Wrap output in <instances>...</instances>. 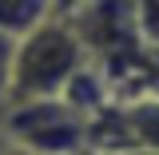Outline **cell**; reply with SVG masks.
Returning <instances> with one entry per match:
<instances>
[{
    "instance_id": "cell-5",
    "label": "cell",
    "mask_w": 159,
    "mask_h": 155,
    "mask_svg": "<svg viewBox=\"0 0 159 155\" xmlns=\"http://www.w3.org/2000/svg\"><path fill=\"white\" fill-rule=\"evenodd\" d=\"M52 16V0H0V32L12 40H24Z\"/></svg>"
},
{
    "instance_id": "cell-7",
    "label": "cell",
    "mask_w": 159,
    "mask_h": 155,
    "mask_svg": "<svg viewBox=\"0 0 159 155\" xmlns=\"http://www.w3.org/2000/svg\"><path fill=\"white\" fill-rule=\"evenodd\" d=\"M135 8H139V24H143L147 44H159V0H135Z\"/></svg>"
},
{
    "instance_id": "cell-8",
    "label": "cell",
    "mask_w": 159,
    "mask_h": 155,
    "mask_svg": "<svg viewBox=\"0 0 159 155\" xmlns=\"http://www.w3.org/2000/svg\"><path fill=\"white\" fill-rule=\"evenodd\" d=\"M84 4H88V0H52V12L68 20L72 12H76V8H84Z\"/></svg>"
},
{
    "instance_id": "cell-1",
    "label": "cell",
    "mask_w": 159,
    "mask_h": 155,
    "mask_svg": "<svg viewBox=\"0 0 159 155\" xmlns=\"http://www.w3.org/2000/svg\"><path fill=\"white\" fill-rule=\"evenodd\" d=\"M84 64H88V48L76 36L72 20H64V16L44 20L36 32L16 40L12 80H8V103H28V99L60 96L64 84L76 76Z\"/></svg>"
},
{
    "instance_id": "cell-4",
    "label": "cell",
    "mask_w": 159,
    "mask_h": 155,
    "mask_svg": "<svg viewBox=\"0 0 159 155\" xmlns=\"http://www.w3.org/2000/svg\"><path fill=\"white\" fill-rule=\"evenodd\" d=\"M60 99L76 112V116H84V119H92V116H99L111 99H116V92H111V80H107V72L99 68V64H84L76 76L64 84V92H60Z\"/></svg>"
},
{
    "instance_id": "cell-3",
    "label": "cell",
    "mask_w": 159,
    "mask_h": 155,
    "mask_svg": "<svg viewBox=\"0 0 159 155\" xmlns=\"http://www.w3.org/2000/svg\"><path fill=\"white\" fill-rule=\"evenodd\" d=\"M88 147L96 155L127 147H159V96L111 99L99 116L88 119Z\"/></svg>"
},
{
    "instance_id": "cell-2",
    "label": "cell",
    "mask_w": 159,
    "mask_h": 155,
    "mask_svg": "<svg viewBox=\"0 0 159 155\" xmlns=\"http://www.w3.org/2000/svg\"><path fill=\"white\" fill-rule=\"evenodd\" d=\"M0 135L36 155H80L88 151V119L76 116L60 96L28 99L0 112Z\"/></svg>"
},
{
    "instance_id": "cell-9",
    "label": "cell",
    "mask_w": 159,
    "mask_h": 155,
    "mask_svg": "<svg viewBox=\"0 0 159 155\" xmlns=\"http://www.w3.org/2000/svg\"><path fill=\"white\" fill-rule=\"evenodd\" d=\"M111 155H159V147H127V151H111Z\"/></svg>"
},
{
    "instance_id": "cell-6",
    "label": "cell",
    "mask_w": 159,
    "mask_h": 155,
    "mask_svg": "<svg viewBox=\"0 0 159 155\" xmlns=\"http://www.w3.org/2000/svg\"><path fill=\"white\" fill-rule=\"evenodd\" d=\"M12 56H16V40L0 32V112L8 103V80H12Z\"/></svg>"
}]
</instances>
